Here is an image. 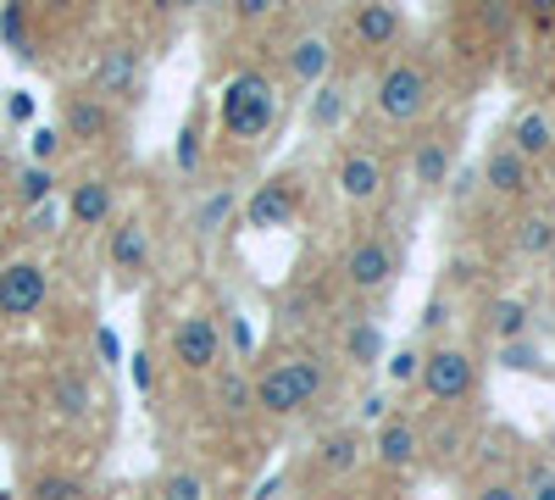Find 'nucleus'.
Listing matches in <instances>:
<instances>
[{
	"label": "nucleus",
	"mask_w": 555,
	"mask_h": 500,
	"mask_svg": "<svg viewBox=\"0 0 555 500\" xmlns=\"http://www.w3.org/2000/svg\"><path fill=\"white\" fill-rule=\"evenodd\" d=\"M322 389H328V361H322L317 350H289V356H278L272 368H261L250 379L256 412L272 418V423L300 418L311 400H322Z\"/></svg>",
	"instance_id": "nucleus-1"
},
{
	"label": "nucleus",
	"mask_w": 555,
	"mask_h": 500,
	"mask_svg": "<svg viewBox=\"0 0 555 500\" xmlns=\"http://www.w3.org/2000/svg\"><path fill=\"white\" fill-rule=\"evenodd\" d=\"M278 112H284V101H278V84L267 73H234L217 101V133L234 145H261L278 128Z\"/></svg>",
	"instance_id": "nucleus-2"
},
{
	"label": "nucleus",
	"mask_w": 555,
	"mask_h": 500,
	"mask_svg": "<svg viewBox=\"0 0 555 500\" xmlns=\"http://www.w3.org/2000/svg\"><path fill=\"white\" fill-rule=\"evenodd\" d=\"M373 106H378V117H384V123L411 128L416 117H423V112L434 106V84H428L423 62H411V56H405V62H389V67L378 73Z\"/></svg>",
	"instance_id": "nucleus-3"
},
{
	"label": "nucleus",
	"mask_w": 555,
	"mask_h": 500,
	"mask_svg": "<svg viewBox=\"0 0 555 500\" xmlns=\"http://www.w3.org/2000/svg\"><path fill=\"white\" fill-rule=\"evenodd\" d=\"M416 389H423V400H434V406H461V400L478 389L473 350H461V345L423 350V379H416Z\"/></svg>",
	"instance_id": "nucleus-4"
},
{
	"label": "nucleus",
	"mask_w": 555,
	"mask_h": 500,
	"mask_svg": "<svg viewBox=\"0 0 555 500\" xmlns=\"http://www.w3.org/2000/svg\"><path fill=\"white\" fill-rule=\"evenodd\" d=\"M400 279V251L384 234H356L345 251V284L356 295H384Z\"/></svg>",
	"instance_id": "nucleus-5"
},
{
	"label": "nucleus",
	"mask_w": 555,
	"mask_h": 500,
	"mask_svg": "<svg viewBox=\"0 0 555 500\" xmlns=\"http://www.w3.org/2000/svg\"><path fill=\"white\" fill-rule=\"evenodd\" d=\"M167 356L178 361L183 373H217V361H222V334L211 317L201 311H183L178 323L167 329Z\"/></svg>",
	"instance_id": "nucleus-6"
},
{
	"label": "nucleus",
	"mask_w": 555,
	"mask_h": 500,
	"mask_svg": "<svg viewBox=\"0 0 555 500\" xmlns=\"http://www.w3.org/2000/svg\"><path fill=\"white\" fill-rule=\"evenodd\" d=\"M416 457H423V428H416V418H405V412L384 418L373 434H366V462H378L384 473H405V467H416Z\"/></svg>",
	"instance_id": "nucleus-7"
},
{
	"label": "nucleus",
	"mask_w": 555,
	"mask_h": 500,
	"mask_svg": "<svg viewBox=\"0 0 555 500\" xmlns=\"http://www.w3.org/2000/svg\"><path fill=\"white\" fill-rule=\"evenodd\" d=\"M44 300H51V272H44L39 261H7L0 267V317H12V323H23V317H34Z\"/></svg>",
	"instance_id": "nucleus-8"
},
{
	"label": "nucleus",
	"mask_w": 555,
	"mask_h": 500,
	"mask_svg": "<svg viewBox=\"0 0 555 500\" xmlns=\"http://www.w3.org/2000/svg\"><path fill=\"white\" fill-rule=\"evenodd\" d=\"M334 184H339V195L350 206H373L384 195V162L366 151V145H350L339 156V167H334Z\"/></svg>",
	"instance_id": "nucleus-9"
},
{
	"label": "nucleus",
	"mask_w": 555,
	"mask_h": 500,
	"mask_svg": "<svg viewBox=\"0 0 555 500\" xmlns=\"http://www.w3.org/2000/svg\"><path fill=\"white\" fill-rule=\"evenodd\" d=\"M317 473L322 478H356L361 467H366V428L361 423H345V428H334V434H322V445H317Z\"/></svg>",
	"instance_id": "nucleus-10"
},
{
	"label": "nucleus",
	"mask_w": 555,
	"mask_h": 500,
	"mask_svg": "<svg viewBox=\"0 0 555 500\" xmlns=\"http://www.w3.org/2000/svg\"><path fill=\"white\" fill-rule=\"evenodd\" d=\"M56 133H62V140H73V145H101L106 133H112V106L95 101V95H67Z\"/></svg>",
	"instance_id": "nucleus-11"
},
{
	"label": "nucleus",
	"mask_w": 555,
	"mask_h": 500,
	"mask_svg": "<svg viewBox=\"0 0 555 500\" xmlns=\"http://www.w3.org/2000/svg\"><path fill=\"white\" fill-rule=\"evenodd\" d=\"M505 145H512L528 167L544 162V156L555 151V123H550V112H544V106H517L512 128H505Z\"/></svg>",
	"instance_id": "nucleus-12"
},
{
	"label": "nucleus",
	"mask_w": 555,
	"mask_h": 500,
	"mask_svg": "<svg viewBox=\"0 0 555 500\" xmlns=\"http://www.w3.org/2000/svg\"><path fill=\"white\" fill-rule=\"evenodd\" d=\"M483 184L494 190V195H528L533 190V167L512 151V145H505V140H494L489 151H483Z\"/></svg>",
	"instance_id": "nucleus-13"
},
{
	"label": "nucleus",
	"mask_w": 555,
	"mask_h": 500,
	"mask_svg": "<svg viewBox=\"0 0 555 500\" xmlns=\"http://www.w3.org/2000/svg\"><path fill=\"white\" fill-rule=\"evenodd\" d=\"M450 167H455V140H450V133H428V140H416V151H411V178H416V190H423V195L444 190Z\"/></svg>",
	"instance_id": "nucleus-14"
},
{
	"label": "nucleus",
	"mask_w": 555,
	"mask_h": 500,
	"mask_svg": "<svg viewBox=\"0 0 555 500\" xmlns=\"http://www.w3.org/2000/svg\"><path fill=\"white\" fill-rule=\"evenodd\" d=\"M139 89V51L133 44H117V51H106V62L95 67V101H133Z\"/></svg>",
	"instance_id": "nucleus-15"
},
{
	"label": "nucleus",
	"mask_w": 555,
	"mask_h": 500,
	"mask_svg": "<svg viewBox=\"0 0 555 500\" xmlns=\"http://www.w3.org/2000/svg\"><path fill=\"white\" fill-rule=\"evenodd\" d=\"M350 34H356L361 51H389V44H400V34H405V17H400V7H356Z\"/></svg>",
	"instance_id": "nucleus-16"
},
{
	"label": "nucleus",
	"mask_w": 555,
	"mask_h": 500,
	"mask_svg": "<svg viewBox=\"0 0 555 500\" xmlns=\"http://www.w3.org/2000/svg\"><path fill=\"white\" fill-rule=\"evenodd\" d=\"M483 334H489L494 345L528 339V334H533V306H528V300H517V295L489 300V306H483Z\"/></svg>",
	"instance_id": "nucleus-17"
},
{
	"label": "nucleus",
	"mask_w": 555,
	"mask_h": 500,
	"mask_svg": "<svg viewBox=\"0 0 555 500\" xmlns=\"http://www.w3.org/2000/svg\"><path fill=\"white\" fill-rule=\"evenodd\" d=\"M112 267L122 272V279H139V272L151 267V229L139 217H122L112 229Z\"/></svg>",
	"instance_id": "nucleus-18"
},
{
	"label": "nucleus",
	"mask_w": 555,
	"mask_h": 500,
	"mask_svg": "<svg viewBox=\"0 0 555 500\" xmlns=\"http://www.w3.org/2000/svg\"><path fill=\"white\" fill-rule=\"evenodd\" d=\"M289 73H295V84H328V73H334V39L328 34H300L289 44Z\"/></svg>",
	"instance_id": "nucleus-19"
},
{
	"label": "nucleus",
	"mask_w": 555,
	"mask_h": 500,
	"mask_svg": "<svg viewBox=\"0 0 555 500\" xmlns=\"http://www.w3.org/2000/svg\"><path fill=\"white\" fill-rule=\"evenodd\" d=\"M211 406H217V418H228V423L250 418V412H256L250 373H245V368H222V373H217V384H211Z\"/></svg>",
	"instance_id": "nucleus-20"
},
{
	"label": "nucleus",
	"mask_w": 555,
	"mask_h": 500,
	"mask_svg": "<svg viewBox=\"0 0 555 500\" xmlns=\"http://www.w3.org/2000/svg\"><path fill=\"white\" fill-rule=\"evenodd\" d=\"M245 217H250V229H284V222L295 217V195H289L284 178H272V184H261V190L250 195Z\"/></svg>",
	"instance_id": "nucleus-21"
},
{
	"label": "nucleus",
	"mask_w": 555,
	"mask_h": 500,
	"mask_svg": "<svg viewBox=\"0 0 555 500\" xmlns=\"http://www.w3.org/2000/svg\"><path fill=\"white\" fill-rule=\"evenodd\" d=\"M51 406L62 423H89V412H95V389H89L83 373H56L51 379Z\"/></svg>",
	"instance_id": "nucleus-22"
},
{
	"label": "nucleus",
	"mask_w": 555,
	"mask_h": 500,
	"mask_svg": "<svg viewBox=\"0 0 555 500\" xmlns=\"http://www.w3.org/2000/svg\"><path fill=\"white\" fill-rule=\"evenodd\" d=\"M67 211H73L78 229H101V222L112 217V184H106V178H89V184H73Z\"/></svg>",
	"instance_id": "nucleus-23"
},
{
	"label": "nucleus",
	"mask_w": 555,
	"mask_h": 500,
	"mask_svg": "<svg viewBox=\"0 0 555 500\" xmlns=\"http://www.w3.org/2000/svg\"><path fill=\"white\" fill-rule=\"evenodd\" d=\"M345 361H350V368H373V361H384V329L373 323V317H356V323H350Z\"/></svg>",
	"instance_id": "nucleus-24"
},
{
	"label": "nucleus",
	"mask_w": 555,
	"mask_h": 500,
	"mask_svg": "<svg viewBox=\"0 0 555 500\" xmlns=\"http://www.w3.org/2000/svg\"><path fill=\"white\" fill-rule=\"evenodd\" d=\"M555 251V217L550 211H533V217H522L517 222V256H533V261H544Z\"/></svg>",
	"instance_id": "nucleus-25"
},
{
	"label": "nucleus",
	"mask_w": 555,
	"mask_h": 500,
	"mask_svg": "<svg viewBox=\"0 0 555 500\" xmlns=\"http://www.w3.org/2000/svg\"><path fill=\"white\" fill-rule=\"evenodd\" d=\"M517 495H522V500H555V462L544 457V450H533V457L522 462Z\"/></svg>",
	"instance_id": "nucleus-26"
},
{
	"label": "nucleus",
	"mask_w": 555,
	"mask_h": 500,
	"mask_svg": "<svg viewBox=\"0 0 555 500\" xmlns=\"http://www.w3.org/2000/svg\"><path fill=\"white\" fill-rule=\"evenodd\" d=\"M384 373L395 389H416L423 379V345H400V350H384Z\"/></svg>",
	"instance_id": "nucleus-27"
},
{
	"label": "nucleus",
	"mask_w": 555,
	"mask_h": 500,
	"mask_svg": "<svg viewBox=\"0 0 555 500\" xmlns=\"http://www.w3.org/2000/svg\"><path fill=\"white\" fill-rule=\"evenodd\" d=\"M234 206H240L234 184H222V190H211V195H206V206L195 211V229H201V234H217L222 222H228V211H234Z\"/></svg>",
	"instance_id": "nucleus-28"
},
{
	"label": "nucleus",
	"mask_w": 555,
	"mask_h": 500,
	"mask_svg": "<svg viewBox=\"0 0 555 500\" xmlns=\"http://www.w3.org/2000/svg\"><path fill=\"white\" fill-rule=\"evenodd\" d=\"M500 368L505 373H544V350L533 345V334L512 339V345H500Z\"/></svg>",
	"instance_id": "nucleus-29"
},
{
	"label": "nucleus",
	"mask_w": 555,
	"mask_h": 500,
	"mask_svg": "<svg viewBox=\"0 0 555 500\" xmlns=\"http://www.w3.org/2000/svg\"><path fill=\"white\" fill-rule=\"evenodd\" d=\"M28 500H83V484L73 473H39L28 484Z\"/></svg>",
	"instance_id": "nucleus-30"
},
{
	"label": "nucleus",
	"mask_w": 555,
	"mask_h": 500,
	"mask_svg": "<svg viewBox=\"0 0 555 500\" xmlns=\"http://www.w3.org/2000/svg\"><path fill=\"white\" fill-rule=\"evenodd\" d=\"M51 190H56V172H51V167H34V162H28V167L17 172V201H23V206L51 201Z\"/></svg>",
	"instance_id": "nucleus-31"
},
{
	"label": "nucleus",
	"mask_w": 555,
	"mask_h": 500,
	"mask_svg": "<svg viewBox=\"0 0 555 500\" xmlns=\"http://www.w3.org/2000/svg\"><path fill=\"white\" fill-rule=\"evenodd\" d=\"M345 112V89L339 84H317V95H311V128H334Z\"/></svg>",
	"instance_id": "nucleus-32"
},
{
	"label": "nucleus",
	"mask_w": 555,
	"mask_h": 500,
	"mask_svg": "<svg viewBox=\"0 0 555 500\" xmlns=\"http://www.w3.org/2000/svg\"><path fill=\"white\" fill-rule=\"evenodd\" d=\"M467 500H522V495H517V478H505V473H483V478L467 489Z\"/></svg>",
	"instance_id": "nucleus-33"
},
{
	"label": "nucleus",
	"mask_w": 555,
	"mask_h": 500,
	"mask_svg": "<svg viewBox=\"0 0 555 500\" xmlns=\"http://www.w3.org/2000/svg\"><path fill=\"white\" fill-rule=\"evenodd\" d=\"M162 500H206V484H201L195 473H183V467H178V473L162 478Z\"/></svg>",
	"instance_id": "nucleus-34"
},
{
	"label": "nucleus",
	"mask_w": 555,
	"mask_h": 500,
	"mask_svg": "<svg viewBox=\"0 0 555 500\" xmlns=\"http://www.w3.org/2000/svg\"><path fill=\"white\" fill-rule=\"evenodd\" d=\"M28 151H34V167H51V162H56V151H62V133H56V128H34Z\"/></svg>",
	"instance_id": "nucleus-35"
},
{
	"label": "nucleus",
	"mask_w": 555,
	"mask_h": 500,
	"mask_svg": "<svg viewBox=\"0 0 555 500\" xmlns=\"http://www.w3.org/2000/svg\"><path fill=\"white\" fill-rule=\"evenodd\" d=\"M195 162H201V156H195V128H183V140H178V167L195 172Z\"/></svg>",
	"instance_id": "nucleus-36"
},
{
	"label": "nucleus",
	"mask_w": 555,
	"mask_h": 500,
	"mask_svg": "<svg viewBox=\"0 0 555 500\" xmlns=\"http://www.w3.org/2000/svg\"><path fill=\"white\" fill-rule=\"evenodd\" d=\"M444 317H450V306H444V300H428V311H423V334H434Z\"/></svg>",
	"instance_id": "nucleus-37"
},
{
	"label": "nucleus",
	"mask_w": 555,
	"mask_h": 500,
	"mask_svg": "<svg viewBox=\"0 0 555 500\" xmlns=\"http://www.w3.org/2000/svg\"><path fill=\"white\" fill-rule=\"evenodd\" d=\"M28 222H34V234H44V229L56 222V206H51V201H44V206H34V217H28Z\"/></svg>",
	"instance_id": "nucleus-38"
},
{
	"label": "nucleus",
	"mask_w": 555,
	"mask_h": 500,
	"mask_svg": "<svg viewBox=\"0 0 555 500\" xmlns=\"http://www.w3.org/2000/svg\"><path fill=\"white\" fill-rule=\"evenodd\" d=\"M267 12H272L267 0H240V17H245V23H256V17H267Z\"/></svg>",
	"instance_id": "nucleus-39"
}]
</instances>
